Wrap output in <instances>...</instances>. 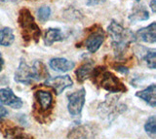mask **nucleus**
I'll return each mask as SVG.
<instances>
[{"label": "nucleus", "instance_id": "1", "mask_svg": "<svg viewBox=\"0 0 156 139\" xmlns=\"http://www.w3.org/2000/svg\"><path fill=\"white\" fill-rule=\"evenodd\" d=\"M107 32L111 40L112 49L117 57L123 56L129 46L136 41L135 33L128 28L122 26L119 22L114 20H112L109 23L107 27Z\"/></svg>", "mask_w": 156, "mask_h": 139}, {"label": "nucleus", "instance_id": "2", "mask_svg": "<svg viewBox=\"0 0 156 139\" xmlns=\"http://www.w3.org/2000/svg\"><path fill=\"white\" fill-rule=\"evenodd\" d=\"M90 77H93V82L95 84L99 85L101 88L110 93L127 92V88L119 78H117L110 71L105 70V67L104 66H99L93 69Z\"/></svg>", "mask_w": 156, "mask_h": 139}, {"label": "nucleus", "instance_id": "3", "mask_svg": "<svg viewBox=\"0 0 156 139\" xmlns=\"http://www.w3.org/2000/svg\"><path fill=\"white\" fill-rule=\"evenodd\" d=\"M18 23L21 27L23 39L26 42L34 41L37 43L41 36V30L35 22L34 17L27 8H23L19 12Z\"/></svg>", "mask_w": 156, "mask_h": 139}, {"label": "nucleus", "instance_id": "4", "mask_svg": "<svg viewBox=\"0 0 156 139\" xmlns=\"http://www.w3.org/2000/svg\"><path fill=\"white\" fill-rule=\"evenodd\" d=\"M85 97H86V90L84 88H81L77 92L68 94L67 109L72 117H79L81 115L82 109L85 104Z\"/></svg>", "mask_w": 156, "mask_h": 139}, {"label": "nucleus", "instance_id": "5", "mask_svg": "<svg viewBox=\"0 0 156 139\" xmlns=\"http://www.w3.org/2000/svg\"><path fill=\"white\" fill-rule=\"evenodd\" d=\"M99 128L95 124H83L73 127L67 134L69 139H95Z\"/></svg>", "mask_w": 156, "mask_h": 139}, {"label": "nucleus", "instance_id": "6", "mask_svg": "<svg viewBox=\"0 0 156 139\" xmlns=\"http://www.w3.org/2000/svg\"><path fill=\"white\" fill-rule=\"evenodd\" d=\"M35 97V104L34 108L35 111H38V114H44L50 111L53 107V95L50 92L46 90H37L34 93Z\"/></svg>", "mask_w": 156, "mask_h": 139}, {"label": "nucleus", "instance_id": "7", "mask_svg": "<svg viewBox=\"0 0 156 139\" xmlns=\"http://www.w3.org/2000/svg\"><path fill=\"white\" fill-rule=\"evenodd\" d=\"M105 38V34L101 27L98 26L96 29L92 30L84 42V45L88 52L92 53V54L96 53L101 48L102 43H104Z\"/></svg>", "mask_w": 156, "mask_h": 139}, {"label": "nucleus", "instance_id": "8", "mask_svg": "<svg viewBox=\"0 0 156 139\" xmlns=\"http://www.w3.org/2000/svg\"><path fill=\"white\" fill-rule=\"evenodd\" d=\"M72 85L73 81L69 75L56 76V77L48 78L44 82V86L52 88L57 94H61L66 89L70 88Z\"/></svg>", "mask_w": 156, "mask_h": 139}, {"label": "nucleus", "instance_id": "9", "mask_svg": "<svg viewBox=\"0 0 156 139\" xmlns=\"http://www.w3.org/2000/svg\"><path fill=\"white\" fill-rule=\"evenodd\" d=\"M15 81L23 85H30L34 81L31 66H29L24 59H21L18 69L15 72Z\"/></svg>", "mask_w": 156, "mask_h": 139}, {"label": "nucleus", "instance_id": "10", "mask_svg": "<svg viewBox=\"0 0 156 139\" xmlns=\"http://www.w3.org/2000/svg\"><path fill=\"white\" fill-rule=\"evenodd\" d=\"M0 102L14 109H20L23 106V100L14 93L10 88L0 89Z\"/></svg>", "mask_w": 156, "mask_h": 139}, {"label": "nucleus", "instance_id": "11", "mask_svg": "<svg viewBox=\"0 0 156 139\" xmlns=\"http://www.w3.org/2000/svg\"><path fill=\"white\" fill-rule=\"evenodd\" d=\"M114 98H112L111 100H106L105 102H104L101 105L100 111L101 115H105L107 119H114L116 116H118L119 114L123 113L126 111V105L124 104H116L114 103Z\"/></svg>", "mask_w": 156, "mask_h": 139}, {"label": "nucleus", "instance_id": "12", "mask_svg": "<svg viewBox=\"0 0 156 139\" xmlns=\"http://www.w3.org/2000/svg\"><path fill=\"white\" fill-rule=\"evenodd\" d=\"M135 38L136 40L154 44L156 42V22H153L149 25L139 29L135 33Z\"/></svg>", "mask_w": 156, "mask_h": 139}, {"label": "nucleus", "instance_id": "13", "mask_svg": "<svg viewBox=\"0 0 156 139\" xmlns=\"http://www.w3.org/2000/svg\"><path fill=\"white\" fill-rule=\"evenodd\" d=\"M49 65L57 72H67L74 68V62L68 60L65 57H54L49 61Z\"/></svg>", "mask_w": 156, "mask_h": 139}, {"label": "nucleus", "instance_id": "14", "mask_svg": "<svg viewBox=\"0 0 156 139\" xmlns=\"http://www.w3.org/2000/svg\"><path fill=\"white\" fill-rule=\"evenodd\" d=\"M136 97L143 99L151 107L156 106V86L155 84H151L147 88L143 90H140L136 93Z\"/></svg>", "mask_w": 156, "mask_h": 139}, {"label": "nucleus", "instance_id": "15", "mask_svg": "<svg viewBox=\"0 0 156 139\" xmlns=\"http://www.w3.org/2000/svg\"><path fill=\"white\" fill-rule=\"evenodd\" d=\"M94 69V62L93 60H85L75 71L76 79L79 83H83L86 79L91 76V73Z\"/></svg>", "mask_w": 156, "mask_h": 139}, {"label": "nucleus", "instance_id": "16", "mask_svg": "<svg viewBox=\"0 0 156 139\" xmlns=\"http://www.w3.org/2000/svg\"><path fill=\"white\" fill-rule=\"evenodd\" d=\"M63 40V34L60 28H54L50 27L48 28L44 35V43L47 47L52 46L54 43L61 42Z\"/></svg>", "mask_w": 156, "mask_h": 139}, {"label": "nucleus", "instance_id": "17", "mask_svg": "<svg viewBox=\"0 0 156 139\" xmlns=\"http://www.w3.org/2000/svg\"><path fill=\"white\" fill-rule=\"evenodd\" d=\"M34 81L47 80L49 78V72L46 65L41 60H35L31 66Z\"/></svg>", "mask_w": 156, "mask_h": 139}, {"label": "nucleus", "instance_id": "18", "mask_svg": "<svg viewBox=\"0 0 156 139\" xmlns=\"http://www.w3.org/2000/svg\"><path fill=\"white\" fill-rule=\"evenodd\" d=\"M6 139H31L30 136L24 132L23 128L19 127H9L3 131Z\"/></svg>", "mask_w": 156, "mask_h": 139}, {"label": "nucleus", "instance_id": "19", "mask_svg": "<svg viewBox=\"0 0 156 139\" xmlns=\"http://www.w3.org/2000/svg\"><path fill=\"white\" fill-rule=\"evenodd\" d=\"M15 41L14 31L11 27H2L0 28V46L9 47Z\"/></svg>", "mask_w": 156, "mask_h": 139}, {"label": "nucleus", "instance_id": "20", "mask_svg": "<svg viewBox=\"0 0 156 139\" xmlns=\"http://www.w3.org/2000/svg\"><path fill=\"white\" fill-rule=\"evenodd\" d=\"M149 19V13L145 8L143 6H136L133 13L129 16V20L132 23H135L136 22L146 21Z\"/></svg>", "mask_w": 156, "mask_h": 139}, {"label": "nucleus", "instance_id": "21", "mask_svg": "<svg viewBox=\"0 0 156 139\" xmlns=\"http://www.w3.org/2000/svg\"><path fill=\"white\" fill-rule=\"evenodd\" d=\"M144 60L150 69L156 68V50L155 49H148L143 56Z\"/></svg>", "mask_w": 156, "mask_h": 139}, {"label": "nucleus", "instance_id": "22", "mask_svg": "<svg viewBox=\"0 0 156 139\" xmlns=\"http://www.w3.org/2000/svg\"><path fill=\"white\" fill-rule=\"evenodd\" d=\"M144 129L146 133L151 138H155L156 136V118L155 116H150L147 121H146L145 124H144Z\"/></svg>", "mask_w": 156, "mask_h": 139}, {"label": "nucleus", "instance_id": "23", "mask_svg": "<svg viewBox=\"0 0 156 139\" xmlns=\"http://www.w3.org/2000/svg\"><path fill=\"white\" fill-rule=\"evenodd\" d=\"M51 15V9L48 6H41L37 10V18L41 22H45L49 20Z\"/></svg>", "mask_w": 156, "mask_h": 139}, {"label": "nucleus", "instance_id": "24", "mask_svg": "<svg viewBox=\"0 0 156 139\" xmlns=\"http://www.w3.org/2000/svg\"><path fill=\"white\" fill-rule=\"evenodd\" d=\"M114 68H115L116 71H118V72H120L121 74H128V72H129V69L127 68L125 65H122V64L115 65Z\"/></svg>", "mask_w": 156, "mask_h": 139}, {"label": "nucleus", "instance_id": "25", "mask_svg": "<svg viewBox=\"0 0 156 139\" xmlns=\"http://www.w3.org/2000/svg\"><path fill=\"white\" fill-rule=\"evenodd\" d=\"M7 115H8L7 109L4 106H2V105H0V120H2L4 117H6Z\"/></svg>", "mask_w": 156, "mask_h": 139}, {"label": "nucleus", "instance_id": "26", "mask_svg": "<svg viewBox=\"0 0 156 139\" xmlns=\"http://www.w3.org/2000/svg\"><path fill=\"white\" fill-rule=\"evenodd\" d=\"M105 0H88L87 4L90 6H93V5H97V4H100V3H102L105 2Z\"/></svg>", "mask_w": 156, "mask_h": 139}, {"label": "nucleus", "instance_id": "27", "mask_svg": "<svg viewBox=\"0 0 156 139\" xmlns=\"http://www.w3.org/2000/svg\"><path fill=\"white\" fill-rule=\"evenodd\" d=\"M150 9L152 13H156V0H151L150 1Z\"/></svg>", "mask_w": 156, "mask_h": 139}, {"label": "nucleus", "instance_id": "28", "mask_svg": "<svg viewBox=\"0 0 156 139\" xmlns=\"http://www.w3.org/2000/svg\"><path fill=\"white\" fill-rule=\"evenodd\" d=\"M3 66H4V59H3V56H2V54L0 53V72L2 71Z\"/></svg>", "mask_w": 156, "mask_h": 139}, {"label": "nucleus", "instance_id": "29", "mask_svg": "<svg viewBox=\"0 0 156 139\" xmlns=\"http://www.w3.org/2000/svg\"><path fill=\"white\" fill-rule=\"evenodd\" d=\"M0 1H2V2H6V1H11V0H0Z\"/></svg>", "mask_w": 156, "mask_h": 139}, {"label": "nucleus", "instance_id": "30", "mask_svg": "<svg viewBox=\"0 0 156 139\" xmlns=\"http://www.w3.org/2000/svg\"><path fill=\"white\" fill-rule=\"evenodd\" d=\"M136 1H140V0H136Z\"/></svg>", "mask_w": 156, "mask_h": 139}]
</instances>
